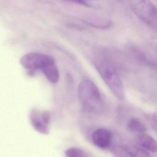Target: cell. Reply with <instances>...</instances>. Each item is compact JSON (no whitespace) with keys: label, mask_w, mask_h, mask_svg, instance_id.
<instances>
[{"label":"cell","mask_w":157,"mask_h":157,"mask_svg":"<svg viewBox=\"0 0 157 157\" xmlns=\"http://www.w3.org/2000/svg\"><path fill=\"white\" fill-rule=\"evenodd\" d=\"M20 63L30 76L35 75L37 71H41L52 84L57 83L59 79V73L56 62L50 55L31 53L24 55Z\"/></svg>","instance_id":"obj_1"},{"label":"cell","mask_w":157,"mask_h":157,"mask_svg":"<svg viewBox=\"0 0 157 157\" xmlns=\"http://www.w3.org/2000/svg\"><path fill=\"white\" fill-rule=\"evenodd\" d=\"M106 52L105 54L96 57L93 61V64L113 95L118 99L122 100L125 96L123 84L108 53Z\"/></svg>","instance_id":"obj_2"},{"label":"cell","mask_w":157,"mask_h":157,"mask_svg":"<svg viewBox=\"0 0 157 157\" xmlns=\"http://www.w3.org/2000/svg\"><path fill=\"white\" fill-rule=\"evenodd\" d=\"M78 96L86 110L90 113L98 114L102 110L103 103L98 88L89 79H84L78 86Z\"/></svg>","instance_id":"obj_3"},{"label":"cell","mask_w":157,"mask_h":157,"mask_svg":"<svg viewBox=\"0 0 157 157\" xmlns=\"http://www.w3.org/2000/svg\"><path fill=\"white\" fill-rule=\"evenodd\" d=\"M131 8L142 22L157 30V7L151 0H131Z\"/></svg>","instance_id":"obj_4"},{"label":"cell","mask_w":157,"mask_h":157,"mask_svg":"<svg viewBox=\"0 0 157 157\" xmlns=\"http://www.w3.org/2000/svg\"><path fill=\"white\" fill-rule=\"evenodd\" d=\"M29 120L32 127L36 131L45 135L49 134L51 117L48 112L35 109L30 112Z\"/></svg>","instance_id":"obj_5"},{"label":"cell","mask_w":157,"mask_h":157,"mask_svg":"<svg viewBox=\"0 0 157 157\" xmlns=\"http://www.w3.org/2000/svg\"><path fill=\"white\" fill-rule=\"evenodd\" d=\"M92 140L95 145L99 148L104 149L110 145L112 140L111 133L106 129H98L92 134Z\"/></svg>","instance_id":"obj_6"},{"label":"cell","mask_w":157,"mask_h":157,"mask_svg":"<svg viewBox=\"0 0 157 157\" xmlns=\"http://www.w3.org/2000/svg\"><path fill=\"white\" fill-rule=\"evenodd\" d=\"M137 143L141 147L153 153L157 152V142L151 135L145 132L137 134Z\"/></svg>","instance_id":"obj_7"},{"label":"cell","mask_w":157,"mask_h":157,"mask_svg":"<svg viewBox=\"0 0 157 157\" xmlns=\"http://www.w3.org/2000/svg\"><path fill=\"white\" fill-rule=\"evenodd\" d=\"M127 127L131 131L139 134L145 132L146 131L145 125L139 119L132 118L127 123Z\"/></svg>","instance_id":"obj_8"},{"label":"cell","mask_w":157,"mask_h":157,"mask_svg":"<svg viewBox=\"0 0 157 157\" xmlns=\"http://www.w3.org/2000/svg\"><path fill=\"white\" fill-rule=\"evenodd\" d=\"M128 156L144 157L150 156L148 151L136 146H126Z\"/></svg>","instance_id":"obj_9"},{"label":"cell","mask_w":157,"mask_h":157,"mask_svg":"<svg viewBox=\"0 0 157 157\" xmlns=\"http://www.w3.org/2000/svg\"><path fill=\"white\" fill-rule=\"evenodd\" d=\"M66 156L69 157H86V153L81 149L75 147H72L67 149L65 151Z\"/></svg>","instance_id":"obj_10"},{"label":"cell","mask_w":157,"mask_h":157,"mask_svg":"<svg viewBox=\"0 0 157 157\" xmlns=\"http://www.w3.org/2000/svg\"><path fill=\"white\" fill-rule=\"evenodd\" d=\"M67 1H70V2H73L74 3H75L82 5L85 6H88V2L89 1H92V0H67Z\"/></svg>","instance_id":"obj_11"},{"label":"cell","mask_w":157,"mask_h":157,"mask_svg":"<svg viewBox=\"0 0 157 157\" xmlns=\"http://www.w3.org/2000/svg\"><path fill=\"white\" fill-rule=\"evenodd\" d=\"M153 118H154L155 122L157 124V109L155 112H154V115H153Z\"/></svg>","instance_id":"obj_12"},{"label":"cell","mask_w":157,"mask_h":157,"mask_svg":"<svg viewBox=\"0 0 157 157\" xmlns=\"http://www.w3.org/2000/svg\"></svg>","instance_id":"obj_13"}]
</instances>
